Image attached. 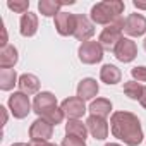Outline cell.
<instances>
[{"label": "cell", "instance_id": "f1b7e54d", "mask_svg": "<svg viewBox=\"0 0 146 146\" xmlns=\"http://www.w3.org/2000/svg\"><path fill=\"white\" fill-rule=\"evenodd\" d=\"M29 144H31V146H57V144L48 143V141H31Z\"/></svg>", "mask_w": 146, "mask_h": 146}, {"label": "cell", "instance_id": "9a60e30c", "mask_svg": "<svg viewBox=\"0 0 146 146\" xmlns=\"http://www.w3.org/2000/svg\"><path fill=\"white\" fill-rule=\"evenodd\" d=\"M74 0H67V2H57V0H40L38 2V11L45 17H55L64 5H72Z\"/></svg>", "mask_w": 146, "mask_h": 146}, {"label": "cell", "instance_id": "2e32d148", "mask_svg": "<svg viewBox=\"0 0 146 146\" xmlns=\"http://www.w3.org/2000/svg\"><path fill=\"white\" fill-rule=\"evenodd\" d=\"M19 31L24 38H31L36 35L38 31V16L33 12H26L24 16H21L19 21Z\"/></svg>", "mask_w": 146, "mask_h": 146}, {"label": "cell", "instance_id": "1f68e13d", "mask_svg": "<svg viewBox=\"0 0 146 146\" xmlns=\"http://www.w3.org/2000/svg\"><path fill=\"white\" fill-rule=\"evenodd\" d=\"M139 103L143 105V108H146V86H144V91H143V96H141Z\"/></svg>", "mask_w": 146, "mask_h": 146}, {"label": "cell", "instance_id": "4dcf8cb0", "mask_svg": "<svg viewBox=\"0 0 146 146\" xmlns=\"http://www.w3.org/2000/svg\"><path fill=\"white\" fill-rule=\"evenodd\" d=\"M0 112H2V125H5L7 124V108L0 107Z\"/></svg>", "mask_w": 146, "mask_h": 146}, {"label": "cell", "instance_id": "7a4b0ae2", "mask_svg": "<svg viewBox=\"0 0 146 146\" xmlns=\"http://www.w3.org/2000/svg\"><path fill=\"white\" fill-rule=\"evenodd\" d=\"M125 4L120 0H103L91 7V21L95 24H113L117 19H120V14L124 12Z\"/></svg>", "mask_w": 146, "mask_h": 146}, {"label": "cell", "instance_id": "30bf717a", "mask_svg": "<svg viewBox=\"0 0 146 146\" xmlns=\"http://www.w3.org/2000/svg\"><path fill=\"white\" fill-rule=\"evenodd\" d=\"M124 31L129 35V36H143L146 33V17L134 12V14H129L125 17V24H124Z\"/></svg>", "mask_w": 146, "mask_h": 146}, {"label": "cell", "instance_id": "ac0fdd59", "mask_svg": "<svg viewBox=\"0 0 146 146\" xmlns=\"http://www.w3.org/2000/svg\"><path fill=\"white\" fill-rule=\"evenodd\" d=\"M100 79L105 83V84H117V83H120V79H122V72H120V69L117 67V65H113V64H105L102 69H100Z\"/></svg>", "mask_w": 146, "mask_h": 146}, {"label": "cell", "instance_id": "4fadbf2b", "mask_svg": "<svg viewBox=\"0 0 146 146\" xmlns=\"http://www.w3.org/2000/svg\"><path fill=\"white\" fill-rule=\"evenodd\" d=\"M86 125H88L90 134H91L95 139H98V141H103V139L108 136V122H107V119H103V117L90 115L88 120H86Z\"/></svg>", "mask_w": 146, "mask_h": 146}, {"label": "cell", "instance_id": "f546056e", "mask_svg": "<svg viewBox=\"0 0 146 146\" xmlns=\"http://www.w3.org/2000/svg\"><path fill=\"white\" fill-rule=\"evenodd\" d=\"M132 5H134L136 9H139V11H146V2H141V0H134Z\"/></svg>", "mask_w": 146, "mask_h": 146}, {"label": "cell", "instance_id": "3957f363", "mask_svg": "<svg viewBox=\"0 0 146 146\" xmlns=\"http://www.w3.org/2000/svg\"><path fill=\"white\" fill-rule=\"evenodd\" d=\"M124 24H125L124 19H117L113 24H108V26L103 28V31L100 33V38H98V41H100V45L103 46V50H105V48H107V50H113V48L117 46V43L124 38V36H122Z\"/></svg>", "mask_w": 146, "mask_h": 146}, {"label": "cell", "instance_id": "8fae6325", "mask_svg": "<svg viewBox=\"0 0 146 146\" xmlns=\"http://www.w3.org/2000/svg\"><path fill=\"white\" fill-rule=\"evenodd\" d=\"M60 108L64 110V113L69 119H79L86 113V105L79 96H69L62 102Z\"/></svg>", "mask_w": 146, "mask_h": 146}, {"label": "cell", "instance_id": "5b68a950", "mask_svg": "<svg viewBox=\"0 0 146 146\" xmlns=\"http://www.w3.org/2000/svg\"><path fill=\"white\" fill-rule=\"evenodd\" d=\"M9 110L11 113L16 117V119H24L28 117V113L31 112V102H29V96L21 93V91H16L9 96Z\"/></svg>", "mask_w": 146, "mask_h": 146}, {"label": "cell", "instance_id": "ba28073f", "mask_svg": "<svg viewBox=\"0 0 146 146\" xmlns=\"http://www.w3.org/2000/svg\"><path fill=\"white\" fill-rule=\"evenodd\" d=\"M57 107V96L50 91H41L35 96V102H33V112L40 117H43L48 110L55 108Z\"/></svg>", "mask_w": 146, "mask_h": 146}, {"label": "cell", "instance_id": "484cf974", "mask_svg": "<svg viewBox=\"0 0 146 146\" xmlns=\"http://www.w3.org/2000/svg\"><path fill=\"white\" fill-rule=\"evenodd\" d=\"M132 78L137 81V83H146V65H139V67H134L131 70Z\"/></svg>", "mask_w": 146, "mask_h": 146}, {"label": "cell", "instance_id": "e0dca14e", "mask_svg": "<svg viewBox=\"0 0 146 146\" xmlns=\"http://www.w3.org/2000/svg\"><path fill=\"white\" fill-rule=\"evenodd\" d=\"M21 93L24 95H36L40 91V79L35 74H21L19 76V83H17Z\"/></svg>", "mask_w": 146, "mask_h": 146}, {"label": "cell", "instance_id": "9c48e42d", "mask_svg": "<svg viewBox=\"0 0 146 146\" xmlns=\"http://www.w3.org/2000/svg\"><path fill=\"white\" fill-rule=\"evenodd\" d=\"M52 134H53V125L48 120H45L43 117L36 119L29 127L31 141H48L52 137Z\"/></svg>", "mask_w": 146, "mask_h": 146}, {"label": "cell", "instance_id": "d4e9b609", "mask_svg": "<svg viewBox=\"0 0 146 146\" xmlns=\"http://www.w3.org/2000/svg\"><path fill=\"white\" fill-rule=\"evenodd\" d=\"M7 7L11 9V11H14V12H17V14H26V12H29L28 9H29V0H9L7 2Z\"/></svg>", "mask_w": 146, "mask_h": 146}, {"label": "cell", "instance_id": "ffe728a7", "mask_svg": "<svg viewBox=\"0 0 146 146\" xmlns=\"http://www.w3.org/2000/svg\"><path fill=\"white\" fill-rule=\"evenodd\" d=\"M88 132H90V131H88L86 122L83 124V120H79V119H69L67 124H65V134H67V136H74V137L86 139Z\"/></svg>", "mask_w": 146, "mask_h": 146}, {"label": "cell", "instance_id": "cb8c5ba5", "mask_svg": "<svg viewBox=\"0 0 146 146\" xmlns=\"http://www.w3.org/2000/svg\"><path fill=\"white\" fill-rule=\"evenodd\" d=\"M64 117H65V113H64V110H62V108H58V107H55V108L48 110V112L43 115V119H45V120H48L52 125L60 124V122L64 120Z\"/></svg>", "mask_w": 146, "mask_h": 146}, {"label": "cell", "instance_id": "44dd1931", "mask_svg": "<svg viewBox=\"0 0 146 146\" xmlns=\"http://www.w3.org/2000/svg\"><path fill=\"white\" fill-rule=\"evenodd\" d=\"M17 83L19 78L16 69H0V90L2 91H11Z\"/></svg>", "mask_w": 146, "mask_h": 146}, {"label": "cell", "instance_id": "7402d4cb", "mask_svg": "<svg viewBox=\"0 0 146 146\" xmlns=\"http://www.w3.org/2000/svg\"><path fill=\"white\" fill-rule=\"evenodd\" d=\"M110 112H112V102L107 100V98H96L90 105V113L91 115H96V117H103L105 119L107 115H110Z\"/></svg>", "mask_w": 146, "mask_h": 146}, {"label": "cell", "instance_id": "8992f818", "mask_svg": "<svg viewBox=\"0 0 146 146\" xmlns=\"http://www.w3.org/2000/svg\"><path fill=\"white\" fill-rule=\"evenodd\" d=\"M113 55H115V58L119 62L129 64V62H132L137 57V46H136V43L131 38H122L117 43V46L113 48Z\"/></svg>", "mask_w": 146, "mask_h": 146}, {"label": "cell", "instance_id": "d6986e66", "mask_svg": "<svg viewBox=\"0 0 146 146\" xmlns=\"http://www.w3.org/2000/svg\"><path fill=\"white\" fill-rule=\"evenodd\" d=\"M19 60L17 48L14 45H7L0 50V69H12Z\"/></svg>", "mask_w": 146, "mask_h": 146}, {"label": "cell", "instance_id": "52a82bcc", "mask_svg": "<svg viewBox=\"0 0 146 146\" xmlns=\"http://www.w3.org/2000/svg\"><path fill=\"white\" fill-rule=\"evenodd\" d=\"M55 29L60 36H74L76 31V14L58 12L55 16Z\"/></svg>", "mask_w": 146, "mask_h": 146}, {"label": "cell", "instance_id": "83f0119b", "mask_svg": "<svg viewBox=\"0 0 146 146\" xmlns=\"http://www.w3.org/2000/svg\"><path fill=\"white\" fill-rule=\"evenodd\" d=\"M0 28H2V41H0V45H2V48H5L7 46V31H5L4 21H0Z\"/></svg>", "mask_w": 146, "mask_h": 146}, {"label": "cell", "instance_id": "e575fe53", "mask_svg": "<svg viewBox=\"0 0 146 146\" xmlns=\"http://www.w3.org/2000/svg\"><path fill=\"white\" fill-rule=\"evenodd\" d=\"M144 50H146V38H144Z\"/></svg>", "mask_w": 146, "mask_h": 146}, {"label": "cell", "instance_id": "6da1fadb", "mask_svg": "<svg viewBox=\"0 0 146 146\" xmlns=\"http://www.w3.org/2000/svg\"><path fill=\"white\" fill-rule=\"evenodd\" d=\"M110 129L113 137H117L127 146H139L144 139L141 122L137 115H134L132 112L125 110L113 112L110 117Z\"/></svg>", "mask_w": 146, "mask_h": 146}, {"label": "cell", "instance_id": "836d02e7", "mask_svg": "<svg viewBox=\"0 0 146 146\" xmlns=\"http://www.w3.org/2000/svg\"><path fill=\"white\" fill-rule=\"evenodd\" d=\"M105 146H122V144H117V143H108V144H105Z\"/></svg>", "mask_w": 146, "mask_h": 146}, {"label": "cell", "instance_id": "5bb4252c", "mask_svg": "<svg viewBox=\"0 0 146 146\" xmlns=\"http://www.w3.org/2000/svg\"><path fill=\"white\" fill-rule=\"evenodd\" d=\"M100 91V86L96 83V79L93 78H84L79 81L78 84V96L83 100V102H88V100H93Z\"/></svg>", "mask_w": 146, "mask_h": 146}, {"label": "cell", "instance_id": "d6a6232c", "mask_svg": "<svg viewBox=\"0 0 146 146\" xmlns=\"http://www.w3.org/2000/svg\"><path fill=\"white\" fill-rule=\"evenodd\" d=\"M11 146H31V144H28V143H14Z\"/></svg>", "mask_w": 146, "mask_h": 146}, {"label": "cell", "instance_id": "277c9868", "mask_svg": "<svg viewBox=\"0 0 146 146\" xmlns=\"http://www.w3.org/2000/svg\"><path fill=\"white\" fill-rule=\"evenodd\" d=\"M78 55H79V60L86 65H93V64H98L102 62L103 58V46L100 45V41H84L81 43L79 50H78Z\"/></svg>", "mask_w": 146, "mask_h": 146}, {"label": "cell", "instance_id": "603a6c76", "mask_svg": "<svg viewBox=\"0 0 146 146\" xmlns=\"http://www.w3.org/2000/svg\"><path fill=\"white\" fill-rule=\"evenodd\" d=\"M143 91H144V86H141V83H137V81H127V83H124V93L131 100H141Z\"/></svg>", "mask_w": 146, "mask_h": 146}, {"label": "cell", "instance_id": "4316f807", "mask_svg": "<svg viewBox=\"0 0 146 146\" xmlns=\"http://www.w3.org/2000/svg\"><path fill=\"white\" fill-rule=\"evenodd\" d=\"M62 146H86V141L74 136H65L62 141Z\"/></svg>", "mask_w": 146, "mask_h": 146}, {"label": "cell", "instance_id": "7c38bea8", "mask_svg": "<svg viewBox=\"0 0 146 146\" xmlns=\"http://www.w3.org/2000/svg\"><path fill=\"white\" fill-rule=\"evenodd\" d=\"M93 35H95L93 23L84 14H76V31H74V38L84 43V41H90V38Z\"/></svg>", "mask_w": 146, "mask_h": 146}]
</instances>
